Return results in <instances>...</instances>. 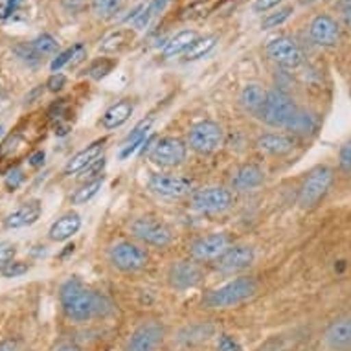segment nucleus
I'll return each instance as SVG.
<instances>
[{"mask_svg":"<svg viewBox=\"0 0 351 351\" xmlns=\"http://www.w3.org/2000/svg\"><path fill=\"white\" fill-rule=\"evenodd\" d=\"M29 267L24 263V261H12L10 265L4 269V271L0 272L4 278H17V276H23V274H26L28 272Z\"/></svg>","mask_w":351,"mask_h":351,"instance_id":"42","label":"nucleus"},{"mask_svg":"<svg viewBox=\"0 0 351 351\" xmlns=\"http://www.w3.org/2000/svg\"><path fill=\"white\" fill-rule=\"evenodd\" d=\"M83 52H85V47L81 45V43H77V45H74L72 48H66L64 52L58 53L56 58H53V61L50 63V70H52L53 74L56 72H59V70L63 69L64 64L70 63V61H74V59H81L83 58Z\"/></svg>","mask_w":351,"mask_h":351,"instance_id":"33","label":"nucleus"},{"mask_svg":"<svg viewBox=\"0 0 351 351\" xmlns=\"http://www.w3.org/2000/svg\"><path fill=\"white\" fill-rule=\"evenodd\" d=\"M186 153L184 142L179 138H162L151 149V160L160 167H175L186 160Z\"/></svg>","mask_w":351,"mask_h":351,"instance_id":"11","label":"nucleus"},{"mask_svg":"<svg viewBox=\"0 0 351 351\" xmlns=\"http://www.w3.org/2000/svg\"><path fill=\"white\" fill-rule=\"evenodd\" d=\"M105 147V138L96 140L90 145H86L85 149H81L80 153H75L66 164H64L63 173L64 175H75V173L83 171L86 167L90 166L93 162H96L101 156V151Z\"/></svg>","mask_w":351,"mask_h":351,"instance_id":"20","label":"nucleus"},{"mask_svg":"<svg viewBox=\"0 0 351 351\" xmlns=\"http://www.w3.org/2000/svg\"><path fill=\"white\" fill-rule=\"evenodd\" d=\"M201 280V269L195 263H191V261H177L167 271V282L177 291H186V289L195 287Z\"/></svg>","mask_w":351,"mask_h":351,"instance_id":"16","label":"nucleus"},{"mask_svg":"<svg viewBox=\"0 0 351 351\" xmlns=\"http://www.w3.org/2000/svg\"><path fill=\"white\" fill-rule=\"evenodd\" d=\"M101 186H104V177L101 179L90 180V182H85L83 186H80L77 190L70 195V202L72 204H86L88 201H93L94 197L98 195V191L101 190Z\"/></svg>","mask_w":351,"mask_h":351,"instance_id":"30","label":"nucleus"},{"mask_svg":"<svg viewBox=\"0 0 351 351\" xmlns=\"http://www.w3.org/2000/svg\"><path fill=\"white\" fill-rule=\"evenodd\" d=\"M213 335H215V326L212 322L188 324L177 333V344L184 350H190L208 342Z\"/></svg>","mask_w":351,"mask_h":351,"instance_id":"18","label":"nucleus"},{"mask_svg":"<svg viewBox=\"0 0 351 351\" xmlns=\"http://www.w3.org/2000/svg\"><path fill=\"white\" fill-rule=\"evenodd\" d=\"M43 162H45V151H35L34 155L29 156V166L39 167L43 166Z\"/></svg>","mask_w":351,"mask_h":351,"instance_id":"50","label":"nucleus"},{"mask_svg":"<svg viewBox=\"0 0 351 351\" xmlns=\"http://www.w3.org/2000/svg\"><path fill=\"white\" fill-rule=\"evenodd\" d=\"M280 2H282V0H256L252 10L256 13H267L271 12V10H274Z\"/></svg>","mask_w":351,"mask_h":351,"instance_id":"47","label":"nucleus"},{"mask_svg":"<svg viewBox=\"0 0 351 351\" xmlns=\"http://www.w3.org/2000/svg\"><path fill=\"white\" fill-rule=\"evenodd\" d=\"M56 351H81L77 346H72V344H66V346H61V348H58Z\"/></svg>","mask_w":351,"mask_h":351,"instance_id":"52","label":"nucleus"},{"mask_svg":"<svg viewBox=\"0 0 351 351\" xmlns=\"http://www.w3.org/2000/svg\"><path fill=\"white\" fill-rule=\"evenodd\" d=\"M32 45H34L35 52H37L39 58H43V56H53L59 50L58 39L50 34H40L37 39L32 40Z\"/></svg>","mask_w":351,"mask_h":351,"instance_id":"34","label":"nucleus"},{"mask_svg":"<svg viewBox=\"0 0 351 351\" xmlns=\"http://www.w3.org/2000/svg\"><path fill=\"white\" fill-rule=\"evenodd\" d=\"M337 4H339L340 15L344 19V23L348 24V28H351V0H339Z\"/></svg>","mask_w":351,"mask_h":351,"instance_id":"49","label":"nucleus"},{"mask_svg":"<svg viewBox=\"0 0 351 351\" xmlns=\"http://www.w3.org/2000/svg\"><path fill=\"white\" fill-rule=\"evenodd\" d=\"M267 56L282 69L294 70L304 64V52L298 47V43L285 35L267 43Z\"/></svg>","mask_w":351,"mask_h":351,"instance_id":"8","label":"nucleus"},{"mask_svg":"<svg viewBox=\"0 0 351 351\" xmlns=\"http://www.w3.org/2000/svg\"><path fill=\"white\" fill-rule=\"evenodd\" d=\"M318 125H320V120H318V116L315 112L298 109L294 112V116L291 118L285 129L293 136H304V138H307V136H313V134L317 133Z\"/></svg>","mask_w":351,"mask_h":351,"instance_id":"23","label":"nucleus"},{"mask_svg":"<svg viewBox=\"0 0 351 351\" xmlns=\"http://www.w3.org/2000/svg\"><path fill=\"white\" fill-rule=\"evenodd\" d=\"M294 136L293 134H282V133H269L259 136L256 145H258L259 151H263L267 155L282 156L287 155L294 149Z\"/></svg>","mask_w":351,"mask_h":351,"instance_id":"22","label":"nucleus"},{"mask_svg":"<svg viewBox=\"0 0 351 351\" xmlns=\"http://www.w3.org/2000/svg\"><path fill=\"white\" fill-rule=\"evenodd\" d=\"M215 45H217V37L215 35H206V37H201V39L197 37L195 43L186 50V59L188 61H195V59L204 58V56L212 52Z\"/></svg>","mask_w":351,"mask_h":351,"instance_id":"32","label":"nucleus"},{"mask_svg":"<svg viewBox=\"0 0 351 351\" xmlns=\"http://www.w3.org/2000/svg\"><path fill=\"white\" fill-rule=\"evenodd\" d=\"M339 167L342 173H351V140H348L339 151Z\"/></svg>","mask_w":351,"mask_h":351,"instance_id":"40","label":"nucleus"},{"mask_svg":"<svg viewBox=\"0 0 351 351\" xmlns=\"http://www.w3.org/2000/svg\"><path fill=\"white\" fill-rule=\"evenodd\" d=\"M0 96H2V85H0Z\"/></svg>","mask_w":351,"mask_h":351,"instance_id":"55","label":"nucleus"},{"mask_svg":"<svg viewBox=\"0 0 351 351\" xmlns=\"http://www.w3.org/2000/svg\"><path fill=\"white\" fill-rule=\"evenodd\" d=\"M127 37H129V34H127V32H123V29H120V32H114V34H110L109 37H107V39L101 43L99 50H101V52H116V50H120V48L125 45Z\"/></svg>","mask_w":351,"mask_h":351,"instance_id":"37","label":"nucleus"},{"mask_svg":"<svg viewBox=\"0 0 351 351\" xmlns=\"http://www.w3.org/2000/svg\"><path fill=\"white\" fill-rule=\"evenodd\" d=\"M265 98H267V93L261 88L259 85L252 83V85H247L245 88L241 90V105L245 107L247 110H250L252 114L258 116V112L261 110L263 104H265Z\"/></svg>","mask_w":351,"mask_h":351,"instance_id":"28","label":"nucleus"},{"mask_svg":"<svg viewBox=\"0 0 351 351\" xmlns=\"http://www.w3.org/2000/svg\"><path fill=\"white\" fill-rule=\"evenodd\" d=\"M40 213H43V208H40L39 201L24 202L23 206L17 208L15 212H12L4 219V226L8 230H19L24 226L34 225L35 221L40 217Z\"/></svg>","mask_w":351,"mask_h":351,"instance_id":"21","label":"nucleus"},{"mask_svg":"<svg viewBox=\"0 0 351 351\" xmlns=\"http://www.w3.org/2000/svg\"><path fill=\"white\" fill-rule=\"evenodd\" d=\"M104 167H105V158L101 156V158H98L96 162H93V164L86 167V169H83L81 179L86 180V182H90V180H96V179H101L99 175H101V171H104Z\"/></svg>","mask_w":351,"mask_h":351,"instance_id":"39","label":"nucleus"},{"mask_svg":"<svg viewBox=\"0 0 351 351\" xmlns=\"http://www.w3.org/2000/svg\"><path fill=\"white\" fill-rule=\"evenodd\" d=\"M171 0H151L149 4H145L144 12L140 13V17L134 21V28L136 29H144L147 28L151 24V21L155 17H158L164 10H166V6L169 4Z\"/></svg>","mask_w":351,"mask_h":351,"instance_id":"29","label":"nucleus"},{"mask_svg":"<svg viewBox=\"0 0 351 351\" xmlns=\"http://www.w3.org/2000/svg\"><path fill=\"white\" fill-rule=\"evenodd\" d=\"M15 254H17V250H15L13 245H10V243H0V272L12 263Z\"/></svg>","mask_w":351,"mask_h":351,"instance_id":"41","label":"nucleus"},{"mask_svg":"<svg viewBox=\"0 0 351 351\" xmlns=\"http://www.w3.org/2000/svg\"><path fill=\"white\" fill-rule=\"evenodd\" d=\"M109 259L112 267L121 272H138L149 263V256L144 248H140L131 241L116 243L114 247L110 248Z\"/></svg>","mask_w":351,"mask_h":351,"instance_id":"6","label":"nucleus"},{"mask_svg":"<svg viewBox=\"0 0 351 351\" xmlns=\"http://www.w3.org/2000/svg\"><path fill=\"white\" fill-rule=\"evenodd\" d=\"M265 182V171L256 164H245L237 167L232 175L230 184L237 191H252Z\"/></svg>","mask_w":351,"mask_h":351,"instance_id":"19","label":"nucleus"},{"mask_svg":"<svg viewBox=\"0 0 351 351\" xmlns=\"http://www.w3.org/2000/svg\"><path fill=\"white\" fill-rule=\"evenodd\" d=\"M256 259V252L252 247L248 245H237V247H230L221 258L217 259V269L221 272H237L247 269L254 263Z\"/></svg>","mask_w":351,"mask_h":351,"instance_id":"17","label":"nucleus"},{"mask_svg":"<svg viewBox=\"0 0 351 351\" xmlns=\"http://www.w3.org/2000/svg\"><path fill=\"white\" fill-rule=\"evenodd\" d=\"M114 66H116L114 59L101 58V59H98V61H94V63L90 64V69L86 70V74L90 75L93 80L99 81V80H104L105 75H109L110 72H112V69H114Z\"/></svg>","mask_w":351,"mask_h":351,"instance_id":"36","label":"nucleus"},{"mask_svg":"<svg viewBox=\"0 0 351 351\" xmlns=\"http://www.w3.org/2000/svg\"><path fill=\"white\" fill-rule=\"evenodd\" d=\"M223 140H225V134H223L221 125L210 120L195 123L190 129V134H188L190 147L195 153H199V155H212V153H215L223 145Z\"/></svg>","mask_w":351,"mask_h":351,"instance_id":"5","label":"nucleus"},{"mask_svg":"<svg viewBox=\"0 0 351 351\" xmlns=\"http://www.w3.org/2000/svg\"><path fill=\"white\" fill-rule=\"evenodd\" d=\"M191 204L197 212L202 213H221L226 212L234 204V195L230 190L221 188V186H210L202 190L193 191Z\"/></svg>","mask_w":351,"mask_h":351,"instance_id":"7","label":"nucleus"},{"mask_svg":"<svg viewBox=\"0 0 351 351\" xmlns=\"http://www.w3.org/2000/svg\"><path fill=\"white\" fill-rule=\"evenodd\" d=\"M81 228V217L75 212H69L61 215V217L50 226V230H48V237L52 239V241H66L70 237H74Z\"/></svg>","mask_w":351,"mask_h":351,"instance_id":"24","label":"nucleus"},{"mask_svg":"<svg viewBox=\"0 0 351 351\" xmlns=\"http://www.w3.org/2000/svg\"><path fill=\"white\" fill-rule=\"evenodd\" d=\"M313 2H317V0H300V4H313Z\"/></svg>","mask_w":351,"mask_h":351,"instance_id":"53","label":"nucleus"},{"mask_svg":"<svg viewBox=\"0 0 351 351\" xmlns=\"http://www.w3.org/2000/svg\"><path fill=\"white\" fill-rule=\"evenodd\" d=\"M131 232L134 237H138L140 241L151 247L164 248L171 245L173 234L166 225H162L160 221L153 217H138L131 223Z\"/></svg>","mask_w":351,"mask_h":351,"instance_id":"9","label":"nucleus"},{"mask_svg":"<svg viewBox=\"0 0 351 351\" xmlns=\"http://www.w3.org/2000/svg\"><path fill=\"white\" fill-rule=\"evenodd\" d=\"M0 351H17V346L13 340H2L0 342Z\"/></svg>","mask_w":351,"mask_h":351,"instance_id":"51","label":"nucleus"},{"mask_svg":"<svg viewBox=\"0 0 351 351\" xmlns=\"http://www.w3.org/2000/svg\"><path fill=\"white\" fill-rule=\"evenodd\" d=\"M309 37L315 45L324 48L335 47L340 40V26L331 15L322 13L309 23Z\"/></svg>","mask_w":351,"mask_h":351,"instance_id":"13","label":"nucleus"},{"mask_svg":"<svg viewBox=\"0 0 351 351\" xmlns=\"http://www.w3.org/2000/svg\"><path fill=\"white\" fill-rule=\"evenodd\" d=\"M217 351H243V348L230 335H221L217 342Z\"/></svg>","mask_w":351,"mask_h":351,"instance_id":"44","label":"nucleus"},{"mask_svg":"<svg viewBox=\"0 0 351 351\" xmlns=\"http://www.w3.org/2000/svg\"><path fill=\"white\" fill-rule=\"evenodd\" d=\"M86 0H61V6L66 13L70 15H77L80 12H83V8H85Z\"/></svg>","mask_w":351,"mask_h":351,"instance_id":"46","label":"nucleus"},{"mask_svg":"<svg viewBox=\"0 0 351 351\" xmlns=\"http://www.w3.org/2000/svg\"><path fill=\"white\" fill-rule=\"evenodd\" d=\"M64 85H66V77H64L61 72H56V74L50 75V80L47 81V86L50 93H59V90H63Z\"/></svg>","mask_w":351,"mask_h":351,"instance_id":"45","label":"nucleus"},{"mask_svg":"<svg viewBox=\"0 0 351 351\" xmlns=\"http://www.w3.org/2000/svg\"><path fill=\"white\" fill-rule=\"evenodd\" d=\"M333 169L329 166H317L313 169L307 179L304 180L302 184V190H300L298 204L304 210H311L322 201L326 193L329 191L331 184H333Z\"/></svg>","mask_w":351,"mask_h":351,"instance_id":"4","label":"nucleus"},{"mask_svg":"<svg viewBox=\"0 0 351 351\" xmlns=\"http://www.w3.org/2000/svg\"><path fill=\"white\" fill-rule=\"evenodd\" d=\"M322 340L329 351H351V317L337 318L329 324Z\"/></svg>","mask_w":351,"mask_h":351,"instance_id":"15","label":"nucleus"},{"mask_svg":"<svg viewBox=\"0 0 351 351\" xmlns=\"http://www.w3.org/2000/svg\"><path fill=\"white\" fill-rule=\"evenodd\" d=\"M59 300L64 317L75 324L90 322L94 318L107 317L109 313H112V304L109 300L104 294L85 287L77 278L63 283L59 291Z\"/></svg>","mask_w":351,"mask_h":351,"instance_id":"1","label":"nucleus"},{"mask_svg":"<svg viewBox=\"0 0 351 351\" xmlns=\"http://www.w3.org/2000/svg\"><path fill=\"white\" fill-rule=\"evenodd\" d=\"M123 0H90V10H93L94 17L107 21V19L116 17L120 13Z\"/></svg>","mask_w":351,"mask_h":351,"instance_id":"31","label":"nucleus"},{"mask_svg":"<svg viewBox=\"0 0 351 351\" xmlns=\"http://www.w3.org/2000/svg\"><path fill=\"white\" fill-rule=\"evenodd\" d=\"M166 337V328L156 320L140 324L127 340L125 351H156Z\"/></svg>","mask_w":351,"mask_h":351,"instance_id":"10","label":"nucleus"},{"mask_svg":"<svg viewBox=\"0 0 351 351\" xmlns=\"http://www.w3.org/2000/svg\"><path fill=\"white\" fill-rule=\"evenodd\" d=\"M195 39L197 34L193 29H182V32L175 34L171 39L167 40L166 47L162 50V56H164V59H171L180 56V53H186V50L195 43Z\"/></svg>","mask_w":351,"mask_h":351,"instance_id":"27","label":"nucleus"},{"mask_svg":"<svg viewBox=\"0 0 351 351\" xmlns=\"http://www.w3.org/2000/svg\"><path fill=\"white\" fill-rule=\"evenodd\" d=\"M256 293H258V282L254 278H236L208 294L204 304L212 309H230L250 300Z\"/></svg>","mask_w":351,"mask_h":351,"instance_id":"2","label":"nucleus"},{"mask_svg":"<svg viewBox=\"0 0 351 351\" xmlns=\"http://www.w3.org/2000/svg\"><path fill=\"white\" fill-rule=\"evenodd\" d=\"M296 110L298 107L294 105L291 96H287L280 88H272L267 93L265 104L258 112V118L271 127H287Z\"/></svg>","mask_w":351,"mask_h":351,"instance_id":"3","label":"nucleus"},{"mask_svg":"<svg viewBox=\"0 0 351 351\" xmlns=\"http://www.w3.org/2000/svg\"><path fill=\"white\" fill-rule=\"evenodd\" d=\"M13 52L17 53V58L21 59V61H24V63H28V64H35L37 61H39V56H37V52H35V48L32 43H23V45H17L15 47V50Z\"/></svg>","mask_w":351,"mask_h":351,"instance_id":"38","label":"nucleus"},{"mask_svg":"<svg viewBox=\"0 0 351 351\" xmlns=\"http://www.w3.org/2000/svg\"><path fill=\"white\" fill-rule=\"evenodd\" d=\"M64 101H66V99H58V101L50 107V110H48V116L58 121L63 120L64 110H66V104H64Z\"/></svg>","mask_w":351,"mask_h":351,"instance_id":"48","label":"nucleus"},{"mask_svg":"<svg viewBox=\"0 0 351 351\" xmlns=\"http://www.w3.org/2000/svg\"><path fill=\"white\" fill-rule=\"evenodd\" d=\"M24 182V171L21 169V167H15V169H12L10 171V175L6 177V180H4V184H6V188L10 191H15L19 188V186L23 184Z\"/></svg>","mask_w":351,"mask_h":351,"instance_id":"43","label":"nucleus"},{"mask_svg":"<svg viewBox=\"0 0 351 351\" xmlns=\"http://www.w3.org/2000/svg\"><path fill=\"white\" fill-rule=\"evenodd\" d=\"M133 114V104L131 101H118L112 107L105 110V114L101 116V127L107 129V131H112V129H118L125 123Z\"/></svg>","mask_w":351,"mask_h":351,"instance_id":"26","label":"nucleus"},{"mask_svg":"<svg viewBox=\"0 0 351 351\" xmlns=\"http://www.w3.org/2000/svg\"><path fill=\"white\" fill-rule=\"evenodd\" d=\"M230 248V239L225 234H210L191 243L190 254L199 261H212L219 259Z\"/></svg>","mask_w":351,"mask_h":351,"instance_id":"14","label":"nucleus"},{"mask_svg":"<svg viewBox=\"0 0 351 351\" xmlns=\"http://www.w3.org/2000/svg\"><path fill=\"white\" fill-rule=\"evenodd\" d=\"M149 190L153 193L160 197H167V199H180V197L188 195L193 188L190 179L184 177H173V175H160L155 173L149 177Z\"/></svg>","mask_w":351,"mask_h":351,"instance_id":"12","label":"nucleus"},{"mask_svg":"<svg viewBox=\"0 0 351 351\" xmlns=\"http://www.w3.org/2000/svg\"><path fill=\"white\" fill-rule=\"evenodd\" d=\"M2 131H4V127H2V125H0V134H2Z\"/></svg>","mask_w":351,"mask_h":351,"instance_id":"54","label":"nucleus"},{"mask_svg":"<svg viewBox=\"0 0 351 351\" xmlns=\"http://www.w3.org/2000/svg\"><path fill=\"white\" fill-rule=\"evenodd\" d=\"M293 6H283V8H278L276 12L272 13H267L263 21H261V28L263 29H272V28H278V26H282L285 21H287L291 15H293Z\"/></svg>","mask_w":351,"mask_h":351,"instance_id":"35","label":"nucleus"},{"mask_svg":"<svg viewBox=\"0 0 351 351\" xmlns=\"http://www.w3.org/2000/svg\"><path fill=\"white\" fill-rule=\"evenodd\" d=\"M153 120H155V118L149 116V118H144V120L136 123V127H134L133 131H131V134H129L125 138V142H123V149H121L120 153L121 160L129 158L134 151L144 145L145 138H147V133H149L151 125H153Z\"/></svg>","mask_w":351,"mask_h":351,"instance_id":"25","label":"nucleus"}]
</instances>
